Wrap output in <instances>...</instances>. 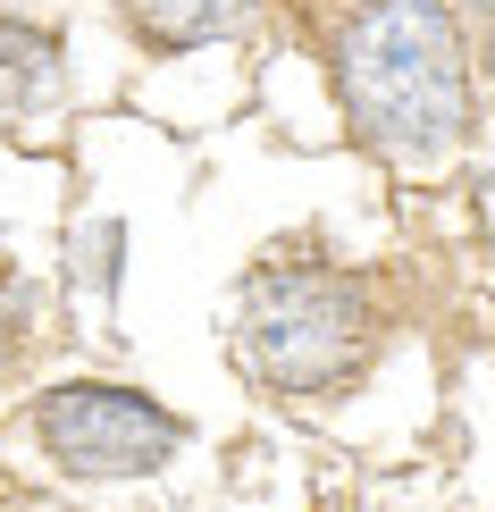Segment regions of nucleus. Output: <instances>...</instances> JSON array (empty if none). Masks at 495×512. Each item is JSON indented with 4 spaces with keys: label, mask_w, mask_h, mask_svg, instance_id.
I'll list each match as a JSON object with an SVG mask.
<instances>
[{
    "label": "nucleus",
    "mask_w": 495,
    "mask_h": 512,
    "mask_svg": "<svg viewBox=\"0 0 495 512\" xmlns=\"http://www.w3.org/2000/svg\"><path fill=\"white\" fill-rule=\"evenodd\" d=\"M336 110L395 177H445L479 143V42L462 0H361L328 42Z\"/></svg>",
    "instance_id": "obj_1"
},
{
    "label": "nucleus",
    "mask_w": 495,
    "mask_h": 512,
    "mask_svg": "<svg viewBox=\"0 0 495 512\" xmlns=\"http://www.w3.org/2000/svg\"><path fill=\"white\" fill-rule=\"evenodd\" d=\"M470 219H479V236H487V252H495V143H487L479 177H470Z\"/></svg>",
    "instance_id": "obj_7"
},
{
    "label": "nucleus",
    "mask_w": 495,
    "mask_h": 512,
    "mask_svg": "<svg viewBox=\"0 0 495 512\" xmlns=\"http://www.w3.org/2000/svg\"><path fill=\"white\" fill-rule=\"evenodd\" d=\"M118 277H126V219L118 210H84L68 227V294L101 311L118 294Z\"/></svg>",
    "instance_id": "obj_6"
},
{
    "label": "nucleus",
    "mask_w": 495,
    "mask_h": 512,
    "mask_svg": "<svg viewBox=\"0 0 495 512\" xmlns=\"http://www.w3.org/2000/svg\"><path fill=\"white\" fill-rule=\"evenodd\" d=\"M17 336H26V294L0 277V370H9V353H17Z\"/></svg>",
    "instance_id": "obj_8"
},
{
    "label": "nucleus",
    "mask_w": 495,
    "mask_h": 512,
    "mask_svg": "<svg viewBox=\"0 0 495 512\" xmlns=\"http://www.w3.org/2000/svg\"><path fill=\"white\" fill-rule=\"evenodd\" d=\"M269 0H118L126 34L143 51H210V42H244L261 26Z\"/></svg>",
    "instance_id": "obj_5"
},
{
    "label": "nucleus",
    "mask_w": 495,
    "mask_h": 512,
    "mask_svg": "<svg viewBox=\"0 0 495 512\" xmlns=\"http://www.w3.org/2000/svg\"><path fill=\"white\" fill-rule=\"evenodd\" d=\"M68 101V42L34 17H0V126H34Z\"/></svg>",
    "instance_id": "obj_4"
},
{
    "label": "nucleus",
    "mask_w": 495,
    "mask_h": 512,
    "mask_svg": "<svg viewBox=\"0 0 495 512\" xmlns=\"http://www.w3.org/2000/svg\"><path fill=\"white\" fill-rule=\"evenodd\" d=\"M26 429L68 479H93V487L152 479L185 454V420L168 403H152L143 387H118V378H59V387H42Z\"/></svg>",
    "instance_id": "obj_3"
},
{
    "label": "nucleus",
    "mask_w": 495,
    "mask_h": 512,
    "mask_svg": "<svg viewBox=\"0 0 495 512\" xmlns=\"http://www.w3.org/2000/svg\"><path fill=\"white\" fill-rule=\"evenodd\" d=\"M386 294L328 252H269L235 286V370L261 395H336L370 370Z\"/></svg>",
    "instance_id": "obj_2"
},
{
    "label": "nucleus",
    "mask_w": 495,
    "mask_h": 512,
    "mask_svg": "<svg viewBox=\"0 0 495 512\" xmlns=\"http://www.w3.org/2000/svg\"><path fill=\"white\" fill-rule=\"evenodd\" d=\"M470 42H479V76H495V0H462Z\"/></svg>",
    "instance_id": "obj_9"
}]
</instances>
